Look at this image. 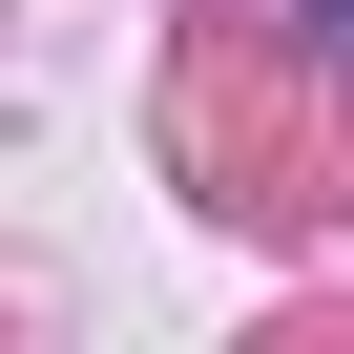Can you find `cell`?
Listing matches in <instances>:
<instances>
[{
    "instance_id": "obj_1",
    "label": "cell",
    "mask_w": 354,
    "mask_h": 354,
    "mask_svg": "<svg viewBox=\"0 0 354 354\" xmlns=\"http://www.w3.org/2000/svg\"><path fill=\"white\" fill-rule=\"evenodd\" d=\"M333 42H354V0H333Z\"/></svg>"
}]
</instances>
